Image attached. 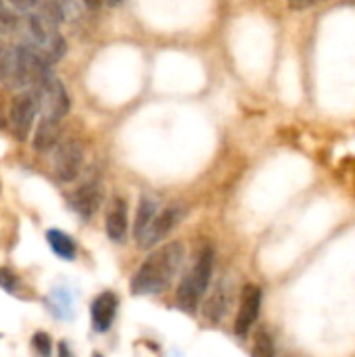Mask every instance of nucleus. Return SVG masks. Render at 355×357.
I'll return each instance as SVG.
<instances>
[{"label": "nucleus", "instance_id": "obj_11", "mask_svg": "<svg viewBox=\"0 0 355 357\" xmlns=\"http://www.w3.org/2000/svg\"><path fill=\"white\" fill-rule=\"evenodd\" d=\"M230 301H232V295H230V284L226 280L218 282L216 289L209 293L205 305H203V314L209 322L218 324L224 320V316L228 314V307H230Z\"/></svg>", "mask_w": 355, "mask_h": 357}, {"label": "nucleus", "instance_id": "obj_9", "mask_svg": "<svg viewBox=\"0 0 355 357\" xmlns=\"http://www.w3.org/2000/svg\"><path fill=\"white\" fill-rule=\"evenodd\" d=\"M105 230L107 236L115 243H123L128 234V203L121 197L111 199L105 215Z\"/></svg>", "mask_w": 355, "mask_h": 357}, {"label": "nucleus", "instance_id": "obj_4", "mask_svg": "<svg viewBox=\"0 0 355 357\" xmlns=\"http://www.w3.org/2000/svg\"><path fill=\"white\" fill-rule=\"evenodd\" d=\"M38 113H40V105H38V96L33 90H23L10 100L8 123H10L15 138L25 140L31 134V128H33Z\"/></svg>", "mask_w": 355, "mask_h": 357}, {"label": "nucleus", "instance_id": "obj_14", "mask_svg": "<svg viewBox=\"0 0 355 357\" xmlns=\"http://www.w3.org/2000/svg\"><path fill=\"white\" fill-rule=\"evenodd\" d=\"M46 238H48V245L50 249L65 261H71L75 257V243L71 236H67L65 232L61 230H48L46 232Z\"/></svg>", "mask_w": 355, "mask_h": 357}, {"label": "nucleus", "instance_id": "obj_13", "mask_svg": "<svg viewBox=\"0 0 355 357\" xmlns=\"http://www.w3.org/2000/svg\"><path fill=\"white\" fill-rule=\"evenodd\" d=\"M159 211V205L153 197H142L140 199V205H138V211H136V222H134V238L140 241L142 234L146 232L149 224L153 222V218L157 215Z\"/></svg>", "mask_w": 355, "mask_h": 357}, {"label": "nucleus", "instance_id": "obj_1", "mask_svg": "<svg viewBox=\"0 0 355 357\" xmlns=\"http://www.w3.org/2000/svg\"><path fill=\"white\" fill-rule=\"evenodd\" d=\"M184 245L180 241L167 243L163 247H159L157 251H153L144 264L138 268V272L134 274L130 289L134 295H159L163 293L169 282L176 278L178 270L182 268L184 261Z\"/></svg>", "mask_w": 355, "mask_h": 357}, {"label": "nucleus", "instance_id": "obj_17", "mask_svg": "<svg viewBox=\"0 0 355 357\" xmlns=\"http://www.w3.org/2000/svg\"><path fill=\"white\" fill-rule=\"evenodd\" d=\"M15 10H19V13H31V10H36L38 8V2L40 0H6Z\"/></svg>", "mask_w": 355, "mask_h": 357}, {"label": "nucleus", "instance_id": "obj_2", "mask_svg": "<svg viewBox=\"0 0 355 357\" xmlns=\"http://www.w3.org/2000/svg\"><path fill=\"white\" fill-rule=\"evenodd\" d=\"M213 264H216V255L211 247H203L192 264V268L186 272V276L182 278L178 293H176V301L178 307L184 312H195L203 299V295L209 289L211 276H213Z\"/></svg>", "mask_w": 355, "mask_h": 357}, {"label": "nucleus", "instance_id": "obj_15", "mask_svg": "<svg viewBox=\"0 0 355 357\" xmlns=\"http://www.w3.org/2000/svg\"><path fill=\"white\" fill-rule=\"evenodd\" d=\"M251 357H276L274 339L270 337V333H268V331H257V333H255Z\"/></svg>", "mask_w": 355, "mask_h": 357}, {"label": "nucleus", "instance_id": "obj_22", "mask_svg": "<svg viewBox=\"0 0 355 357\" xmlns=\"http://www.w3.org/2000/svg\"><path fill=\"white\" fill-rule=\"evenodd\" d=\"M107 2H109V4H111V6H113V4H119V2H121V0H107Z\"/></svg>", "mask_w": 355, "mask_h": 357}, {"label": "nucleus", "instance_id": "obj_19", "mask_svg": "<svg viewBox=\"0 0 355 357\" xmlns=\"http://www.w3.org/2000/svg\"><path fill=\"white\" fill-rule=\"evenodd\" d=\"M318 0H289V6L293 8V10H305V8H310V6H314Z\"/></svg>", "mask_w": 355, "mask_h": 357}, {"label": "nucleus", "instance_id": "obj_10", "mask_svg": "<svg viewBox=\"0 0 355 357\" xmlns=\"http://www.w3.org/2000/svg\"><path fill=\"white\" fill-rule=\"evenodd\" d=\"M119 301L115 297V293L105 291L103 295H98L92 303V326L96 333H107L115 320Z\"/></svg>", "mask_w": 355, "mask_h": 357}, {"label": "nucleus", "instance_id": "obj_3", "mask_svg": "<svg viewBox=\"0 0 355 357\" xmlns=\"http://www.w3.org/2000/svg\"><path fill=\"white\" fill-rule=\"evenodd\" d=\"M38 96V105H40V113L46 117H54V119H63L69 113V94L65 90V86L52 75L46 73L40 84L36 88H31Z\"/></svg>", "mask_w": 355, "mask_h": 357}, {"label": "nucleus", "instance_id": "obj_20", "mask_svg": "<svg viewBox=\"0 0 355 357\" xmlns=\"http://www.w3.org/2000/svg\"><path fill=\"white\" fill-rule=\"evenodd\" d=\"M59 357H75L73 356V351H71V347H69L65 341L59 343Z\"/></svg>", "mask_w": 355, "mask_h": 357}, {"label": "nucleus", "instance_id": "obj_18", "mask_svg": "<svg viewBox=\"0 0 355 357\" xmlns=\"http://www.w3.org/2000/svg\"><path fill=\"white\" fill-rule=\"evenodd\" d=\"M0 287L8 293H15L17 289V278L8 270H0Z\"/></svg>", "mask_w": 355, "mask_h": 357}, {"label": "nucleus", "instance_id": "obj_7", "mask_svg": "<svg viewBox=\"0 0 355 357\" xmlns=\"http://www.w3.org/2000/svg\"><path fill=\"white\" fill-rule=\"evenodd\" d=\"M259 310H262V289L255 284H247L241 293V305L234 320V333L239 337H247L251 333L253 324L259 318Z\"/></svg>", "mask_w": 355, "mask_h": 357}, {"label": "nucleus", "instance_id": "obj_5", "mask_svg": "<svg viewBox=\"0 0 355 357\" xmlns=\"http://www.w3.org/2000/svg\"><path fill=\"white\" fill-rule=\"evenodd\" d=\"M84 167V146L80 140L69 138L65 142H59L54 146V159H52V169L54 176L61 182H73Z\"/></svg>", "mask_w": 355, "mask_h": 357}, {"label": "nucleus", "instance_id": "obj_6", "mask_svg": "<svg viewBox=\"0 0 355 357\" xmlns=\"http://www.w3.org/2000/svg\"><path fill=\"white\" fill-rule=\"evenodd\" d=\"M184 218V209L180 205H172V207H165L161 211H157V215L153 218V222L149 224L146 232L142 234V238L138 241L142 249H151L155 247L157 243H161Z\"/></svg>", "mask_w": 355, "mask_h": 357}, {"label": "nucleus", "instance_id": "obj_21", "mask_svg": "<svg viewBox=\"0 0 355 357\" xmlns=\"http://www.w3.org/2000/svg\"><path fill=\"white\" fill-rule=\"evenodd\" d=\"M82 2H84L86 8H92V10H96V8L103 6V0H82Z\"/></svg>", "mask_w": 355, "mask_h": 357}, {"label": "nucleus", "instance_id": "obj_23", "mask_svg": "<svg viewBox=\"0 0 355 357\" xmlns=\"http://www.w3.org/2000/svg\"><path fill=\"white\" fill-rule=\"evenodd\" d=\"M92 357H103V356H100V354H94V356H92Z\"/></svg>", "mask_w": 355, "mask_h": 357}, {"label": "nucleus", "instance_id": "obj_12", "mask_svg": "<svg viewBox=\"0 0 355 357\" xmlns=\"http://www.w3.org/2000/svg\"><path fill=\"white\" fill-rule=\"evenodd\" d=\"M59 138H61V119L42 115L33 134V142H31L33 149L38 153H48L59 144Z\"/></svg>", "mask_w": 355, "mask_h": 357}, {"label": "nucleus", "instance_id": "obj_16", "mask_svg": "<svg viewBox=\"0 0 355 357\" xmlns=\"http://www.w3.org/2000/svg\"><path fill=\"white\" fill-rule=\"evenodd\" d=\"M31 345H33V351L40 357H50L52 354V341L46 333H36L31 337Z\"/></svg>", "mask_w": 355, "mask_h": 357}, {"label": "nucleus", "instance_id": "obj_8", "mask_svg": "<svg viewBox=\"0 0 355 357\" xmlns=\"http://www.w3.org/2000/svg\"><path fill=\"white\" fill-rule=\"evenodd\" d=\"M71 209L82 218L90 220L103 205V188L98 182H86L80 188H75L69 197Z\"/></svg>", "mask_w": 355, "mask_h": 357}]
</instances>
